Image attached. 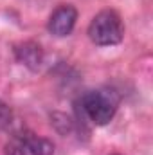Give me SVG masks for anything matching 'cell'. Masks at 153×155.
Instances as JSON below:
<instances>
[{
    "label": "cell",
    "mask_w": 153,
    "mask_h": 155,
    "mask_svg": "<svg viewBox=\"0 0 153 155\" xmlns=\"http://www.w3.org/2000/svg\"><path fill=\"white\" fill-rule=\"evenodd\" d=\"M88 36L96 45L101 47L121 43V40L124 38V25L121 16L112 9L97 13L88 25Z\"/></svg>",
    "instance_id": "cell-1"
},
{
    "label": "cell",
    "mask_w": 153,
    "mask_h": 155,
    "mask_svg": "<svg viewBox=\"0 0 153 155\" xmlns=\"http://www.w3.org/2000/svg\"><path fill=\"white\" fill-rule=\"evenodd\" d=\"M81 105H83V110H85L86 117L94 124L105 126L115 116L119 99L112 90H92V92L83 96Z\"/></svg>",
    "instance_id": "cell-2"
},
{
    "label": "cell",
    "mask_w": 153,
    "mask_h": 155,
    "mask_svg": "<svg viewBox=\"0 0 153 155\" xmlns=\"http://www.w3.org/2000/svg\"><path fill=\"white\" fill-rule=\"evenodd\" d=\"M76 20H77V9L70 4H63L60 7L54 9V13L50 15L49 18V24H47V29L50 35L54 36H69L76 25Z\"/></svg>",
    "instance_id": "cell-3"
},
{
    "label": "cell",
    "mask_w": 153,
    "mask_h": 155,
    "mask_svg": "<svg viewBox=\"0 0 153 155\" xmlns=\"http://www.w3.org/2000/svg\"><path fill=\"white\" fill-rule=\"evenodd\" d=\"M15 54H16V60L25 67H29L31 71H36L43 61V51L36 41H24L16 45Z\"/></svg>",
    "instance_id": "cell-4"
},
{
    "label": "cell",
    "mask_w": 153,
    "mask_h": 155,
    "mask_svg": "<svg viewBox=\"0 0 153 155\" xmlns=\"http://www.w3.org/2000/svg\"><path fill=\"white\" fill-rule=\"evenodd\" d=\"M22 144H24V148L31 155H52L54 153V144L49 139L38 137L34 134L25 135L24 141H22Z\"/></svg>",
    "instance_id": "cell-5"
},
{
    "label": "cell",
    "mask_w": 153,
    "mask_h": 155,
    "mask_svg": "<svg viewBox=\"0 0 153 155\" xmlns=\"http://www.w3.org/2000/svg\"><path fill=\"white\" fill-rule=\"evenodd\" d=\"M11 119H13L11 108H9L4 101H0V130L7 128V126H9V123H11Z\"/></svg>",
    "instance_id": "cell-6"
},
{
    "label": "cell",
    "mask_w": 153,
    "mask_h": 155,
    "mask_svg": "<svg viewBox=\"0 0 153 155\" xmlns=\"http://www.w3.org/2000/svg\"><path fill=\"white\" fill-rule=\"evenodd\" d=\"M7 155H25V148L22 143H13L7 146Z\"/></svg>",
    "instance_id": "cell-7"
},
{
    "label": "cell",
    "mask_w": 153,
    "mask_h": 155,
    "mask_svg": "<svg viewBox=\"0 0 153 155\" xmlns=\"http://www.w3.org/2000/svg\"><path fill=\"white\" fill-rule=\"evenodd\" d=\"M115 155H117V153H115Z\"/></svg>",
    "instance_id": "cell-8"
}]
</instances>
